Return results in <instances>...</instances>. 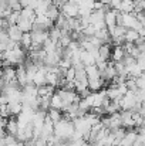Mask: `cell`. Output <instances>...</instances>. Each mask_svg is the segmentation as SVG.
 I'll return each instance as SVG.
<instances>
[{
	"label": "cell",
	"mask_w": 145,
	"mask_h": 146,
	"mask_svg": "<svg viewBox=\"0 0 145 146\" xmlns=\"http://www.w3.org/2000/svg\"><path fill=\"white\" fill-rule=\"evenodd\" d=\"M96 33H97V29H96V26H93V24L87 26V27L83 30V34H84V36H88V37L96 36Z\"/></svg>",
	"instance_id": "obj_31"
},
{
	"label": "cell",
	"mask_w": 145,
	"mask_h": 146,
	"mask_svg": "<svg viewBox=\"0 0 145 146\" xmlns=\"http://www.w3.org/2000/svg\"><path fill=\"white\" fill-rule=\"evenodd\" d=\"M140 40V33L134 29H128L125 33V43H137Z\"/></svg>",
	"instance_id": "obj_25"
},
{
	"label": "cell",
	"mask_w": 145,
	"mask_h": 146,
	"mask_svg": "<svg viewBox=\"0 0 145 146\" xmlns=\"http://www.w3.org/2000/svg\"><path fill=\"white\" fill-rule=\"evenodd\" d=\"M134 1H138V0H134Z\"/></svg>",
	"instance_id": "obj_36"
},
{
	"label": "cell",
	"mask_w": 145,
	"mask_h": 146,
	"mask_svg": "<svg viewBox=\"0 0 145 146\" xmlns=\"http://www.w3.org/2000/svg\"><path fill=\"white\" fill-rule=\"evenodd\" d=\"M21 47L24 50H31V46H33V37H31V33H24L23 34V38L20 41Z\"/></svg>",
	"instance_id": "obj_27"
},
{
	"label": "cell",
	"mask_w": 145,
	"mask_h": 146,
	"mask_svg": "<svg viewBox=\"0 0 145 146\" xmlns=\"http://www.w3.org/2000/svg\"><path fill=\"white\" fill-rule=\"evenodd\" d=\"M137 139H138V129L134 131V128H132V129H130L127 132V135L121 141L120 146H134V143L137 142Z\"/></svg>",
	"instance_id": "obj_9"
},
{
	"label": "cell",
	"mask_w": 145,
	"mask_h": 146,
	"mask_svg": "<svg viewBox=\"0 0 145 146\" xmlns=\"http://www.w3.org/2000/svg\"><path fill=\"white\" fill-rule=\"evenodd\" d=\"M137 23H138V19L135 13H124V26L127 29H134Z\"/></svg>",
	"instance_id": "obj_16"
},
{
	"label": "cell",
	"mask_w": 145,
	"mask_h": 146,
	"mask_svg": "<svg viewBox=\"0 0 145 146\" xmlns=\"http://www.w3.org/2000/svg\"><path fill=\"white\" fill-rule=\"evenodd\" d=\"M7 33H9V36H10V38L13 40V41H17V43H20L21 41V38H23V30L17 26V24H14V26H10L9 29H7Z\"/></svg>",
	"instance_id": "obj_11"
},
{
	"label": "cell",
	"mask_w": 145,
	"mask_h": 146,
	"mask_svg": "<svg viewBox=\"0 0 145 146\" xmlns=\"http://www.w3.org/2000/svg\"><path fill=\"white\" fill-rule=\"evenodd\" d=\"M138 33H140V37H142V38H145V26L141 29V30H138Z\"/></svg>",
	"instance_id": "obj_34"
},
{
	"label": "cell",
	"mask_w": 145,
	"mask_h": 146,
	"mask_svg": "<svg viewBox=\"0 0 145 146\" xmlns=\"http://www.w3.org/2000/svg\"><path fill=\"white\" fill-rule=\"evenodd\" d=\"M61 13H63L65 17L76 19V17L80 16V6H78L74 0H68V1H65V3L61 6Z\"/></svg>",
	"instance_id": "obj_4"
},
{
	"label": "cell",
	"mask_w": 145,
	"mask_h": 146,
	"mask_svg": "<svg viewBox=\"0 0 145 146\" xmlns=\"http://www.w3.org/2000/svg\"><path fill=\"white\" fill-rule=\"evenodd\" d=\"M51 108L61 109V111H63V108H64V101H63V98H61V95H60L58 92H54V94L51 95Z\"/></svg>",
	"instance_id": "obj_22"
},
{
	"label": "cell",
	"mask_w": 145,
	"mask_h": 146,
	"mask_svg": "<svg viewBox=\"0 0 145 146\" xmlns=\"http://www.w3.org/2000/svg\"><path fill=\"white\" fill-rule=\"evenodd\" d=\"M6 129H7V132L10 133V135H17V132H19V123H17V119H13V118H10L9 121H7V126H6Z\"/></svg>",
	"instance_id": "obj_26"
},
{
	"label": "cell",
	"mask_w": 145,
	"mask_h": 146,
	"mask_svg": "<svg viewBox=\"0 0 145 146\" xmlns=\"http://www.w3.org/2000/svg\"><path fill=\"white\" fill-rule=\"evenodd\" d=\"M117 13H118L117 9H110V10L105 13V24H107L108 29L117 26Z\"/></svg>",
	"instance_id": "obj_14"
},
{
	"label": "cell",
	"mask_w": 145,
	"mask_h": 146,
	"mask_svg": "<svg viewBox=\"0 0 145 146\" xmlns=\"http://www.w3.org/2000/svg\"><path fill=\"white\" fill-rule=\"evenodd\" d=\"M23 102H13V104H9V108H10V113H11V116L14 115V116H17L21 111H23Z\"/></svg>",
	"instance_id": "obj_28"
},
{
	"label": "cell",
	"mask_w": 145,
	"mask_h": 146,
	"mask_svg": "<svg viewBox=\"0 0 145 146\" xmlns=\"http://www.w3.org/2000/svg\"><path fill=\"white\" fill-rule=\"evenodd\" d=\"M60 14H61V7H58L57 4H51L50 6V9H48V11H47V16L53 20V21H57V19L60 17Z\"/></svg>",
	"instance_id": "obj_23"
},
{
	"label": "cell",
	"mask_w": 145,
	"mask_h": 146,
	"mask_svg": "<svg viewBox=\"0 0 145 146\" xmlns=\"http://www.w3.org/2000/svg\"><path fill=\"white\" fill-rule=\"evenodd\" d=\"M137 87L140 90H145V72L137 78Z\"/></svg>",
	"instance_id": "obj_32"
},
{
	"label": "cell",
	"mask_w": 145,
	"mask_h": 146,
	"mask_svg": "<svg viewBox=\"0 0 145 146\" xmlns=\"http://www.w3.org/2000/svg\"><path fill=\"white\" fill-rule=\"evenodd\" d=\"M121 119H122V126H124V128L132 129V128L137 126L135 119H134V116H132V111H122V112H121Z\"/></svg>",
	"instance_id": "obj_7"
},
{
	"label": "cell",
	"mask_w": 145,
	"mask_h": 146,
	"mask_svg": "<svg viewBox=\"0 0 145 146\" xmlns=\"http://www.w3.org/2000/svg\"><path fill=\"white\" fill-rule=\"evenodd\" d=\"M20 11H11V14L7 17V21H9V24L10 26H14V24H17L19 23V20H20Z\"/></svg>",
	"instance_id": "obj_29"
},
{
	"label": "cell",
	"mask_w": 145,
	"mask_h": 146,
	"mask_svg": "<svg viewBox=\"0 0 145 146\" xmlns=\"http://www.w3.org/2000/svg\"><path fill=\"white\" fill-rule=\"evenodd\" d=\"M53 20L48 17L47 14H40L36 17V21H34V27H39V29H43V30H48L53 27Z\"/></svg>",
	"instance_id": "obj_6"
},
{
	"label": "cell",
	"mask_w": 145,
	"mask_h": 146,
	"mask_svg": "<svg viewBox=\"0 0 145 146\" xmlns=\"http://www.w3.org/2000/svg\"><path fill=\"white\" fill-rule=\"evenodd\" d=\"M117 75H118V72H117V68H115V65H114V61H112V62H108L107 68H105L104 71H101V78H102L105 82H112Z\"/></svg>",
	"instance_id": "obj_5"
},
{
	"label": "cell",
	"mask_w": 145,
	"mask_h": 146,
	"mask_svg": "<svg viewBox=\"0 0 145 146\" xmlns=\"http://www.w3.org/2000/svg\"><path fill=\"white\" fill-rule=\"evenodd\" d=\"M105 81L102 78H96V80H88V88L91 92H98L102 90Z\"/></svg>",
	"instance_id": "obj_18"
},
{
	"label": "cell",
	"mask_w": 145,
	"mask_h": 146,
	"mask_svg": "<svg viewBox=\"0 0 145 146\" xmlns=\"http://www.w3.org/2000/svg\"><path fill=\"white\" fill-rule=\"evenodd\" d=\"M127 57V52L124 50V46H115L112 50V54H111V60L114 62H118V61H122L124 58Z\"/></svg>",
	"instance_id": "obj_13"
},
{
	"label": "cell",
	"mask_w": 145,
	"mask_h": 146,
	"mask_svg": "<svg viewBox=\"0 0 145 146\" xmlns=\"http://www.w3.org/2000/svg\"><path fill=\"white\" fill-rule=\"evenodd\" d=\"M120 104H121V109H122V111H132V109L137 106V104H138L137 91L130 90L124 97L120 99Z\"/></svg>",
	"instance_id": "obj_3"
},
{
	"label": "cell",
	"mask_w": 145,
	"mask_h": 146,
	"mask_svg": "<svg viewBox=\"0 0 145 146\" xmlns=\"http://www.w3.org/2000/svg\"><path fill=\"white\" fill-rule=\"evenodd\" d=\"M76 132V126H74V122L70 121V119H65L63 118L60 122L55 123V129H54V135L57 138H60L63 142H67L73 138Z\"/></svg>",
	"instance_id": "obj_1"
},
{
	"label": "cell",
	"mask_w": 145,
	"mask_h": 146,
	"mask_svg": "<svg viewBox=\"0 0 145 146\" xmlns=\"http://www.w3.org/2000/svg\"><path fill=\"white\" fill-rule=\"evenodd\" d=\"M1 80L6 81V82H11V81L17 80V78H16V70L11 68V65L4 67V68H3V74H1Z\"/></svg>",
	"instance_id": "obj_15"
},
{
	"label": "cell",
	"mask_w": 145,
	"mask_h": 146,
	"mask_svg": "<svg viewBox=\"0 0 145 146\" xmlns=\"http://www.w3.org/2000/svg\"><path fill=\"white\" fill-rule=\"evenodd\" d=\"M17 26L23 30V33H30L33 30V26H34V21H31L30 19H24L20 16V20L17 23Z\"/></svg>",
	"instance_id": "obj_17"
},
{
	"label": "cell",
	"mask_w": 145,
	"mask_h": 146,
	"mask_svg": "<svg viewBox=\"0 0 145 146\" xmlns=\"http://www.w3.org/2000/svg\"><path fill=\"white\" fill-rule=\"evenodd\" d=\"M83 48V47H81ZM81 61H83V64L87 67V65H94L97 62V58L96 55L91 52V51H87V50H81Z\"/></svg>",
	"instance_id": "obj_12"
},
{
	"label": "cell",
	"mask_w": 145,
	"mask_h": 146,
	"mask_svg": "<svg viewBox=\"0 0 145 146\" xmlns=\"http://www.w3.org/2000/svg\"><path fill=\"white\" fill-rule=\"evenodd\" d=\"M90 146H104L102 142H90Z\"/></svg>",
	"instance_id": "obj_35"
},
{
	"label": "cell",
	"mask_w": 145,
	"mask_h": 146,
	"mask_svg": "<svg viewBox=\"0 0 145 146\" xmlns=\"http://www.w3.org/2000/svg\"><path fill=\"white\" fill-rule=\"evenodd\" d=\"M76 74H77V70L74 68V67H71V68H68L67 71H65V80H67V82H74L76 81Z\"/></svg>",
	"instance_id": "obj_30"
},
{
	"label": "cell",
	"mask_w": 145,
	"mask_h": 146,
	"mask_svg": "<svg viewBox=\"0 0 145 146\" xmlns=\"http://www.w3.org/2000/svg\"><path fill=\"white\" fill-rule=\"evenodd\" d=\"M118 10L122 11V13H134V10H135V1L134 0H122Z\"/></svg>",
	"instance_id": "obj_19"
},
{
	"label": "cell",
	"mask_w": 145,
	"mask_h": 146,
	"mask_svg": "<svg viewBox=\"0 0 145 146\" xmlns=\"http://www.w3.org/2000/svg\"><path fill=\"white\" fill-rule=\"evenodd\" d=\"M1 58H3V65H11V64H21L26 58V51L20 46H17L13 50H7V51H1Z\"/></svg>",
	"instance_id": "obj_2"
},
{
	"label": "cell",
	"mask_w": 145,
	"mask_h": 146,
	"mask_svg": "<svg viewBox=\"0 0 145 146\" xmlns=\"http://www.w3.org/2000/svg\"><path fill=\"white\" fill-rule=\"evenodd\" d=\"M86 72H87L88 80L101 78V71L98 70V67H97L96 64H94V65H87V67H86Z\"/></svg>",
	"instance_id": "obj_20"
},
{
	"label": "cell",
	"mask_w": 145,
	"mask_h": 146,
	"mask_svg": "<svg viewBox=\"0 0 145 146\" xmlns=\"http://www.w3.org/2000/svg\"><path fill=\"white\" fill-rule=\"evenodd\" d=\"M121 1H122V0H111V1H110V6L118 10V9H120V6H121Z\"/></svg>",
	"instance_id": "obj_33"
},
{
	"label": "cell",
	"mask_w": 145,
	"mask_h": 146,
	"mask_svg": "<svg viewBox=\"0 0 145 146\" xmlns=\"http://www.w3.org/2000/svg\"><path fill=\"white\" fill-rule=\"evenodd\" d=\"M48 34H50V38L54 41V43H60V40H61V37H63V31H61V29L60 27H51L50 30H48Z\"/></svg>",
	"instance_id": "obj_24"
},
{
	"label": "cell",
	"mask_w": 145,
	"mask_h": 146,
	"mask_svg": "<svg viewBox=\"0 0 145 146\" xmlns=\"http://www.w3.org/2000/svg\"><path fill=\"white\" fill-rule=\"evenodd\" d=\"M16 78H17V81H19V84L21 87H24L26 84H29V75H27L26 65L19 64V67L16 68Z\"/></svg>",
	"instance_id": "obj_8"
},
{
	"label": "cell",
	"mask_w": 145,
	"mask_h": 146,
	"mask_svg": "<svg viewBox=\"0 0 145 146\" xmlns=\"http://www.w3.org/2000/svg\"><path fill=\"white\" fill-rule=\"evenodd\" d=\"M47 115L48 118L54 122V123H57V122H60L63 118H64V115L61 113V109H55V108H50L47 111Z\"/></svg>",
	"instance_id": "obj_21"
},
{
	"label": "cell",
	"mask_w": 145,
	"mask_h": 146,
	"mask_svg": "<svg viewBox=\"0 0 145 146\" xmlns=\"http://www.w3.org/2000/svg\"><path fill=\"white\" fill-rule=\"evenodd\" d=\"M108 30H110L111 38L114 40V38H125V33H127L128 29H127L125 26H120V24H117V26H114V27H110Z\"/></svg>",
	"instance_id": "obj_10"
}]
</instances>
